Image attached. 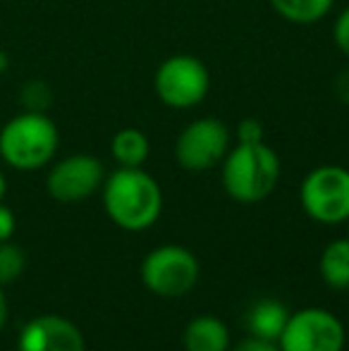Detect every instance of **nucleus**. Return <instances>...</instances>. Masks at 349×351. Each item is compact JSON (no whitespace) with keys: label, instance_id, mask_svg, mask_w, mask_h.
Wrapping results in <instances>:
<instances>
[{"label":"nucleus","instance_id":"18","mask_svg":"<svg viewBox=\"0 0 349 351\" xmlns=\"http://www.w3.org/2000/svg\"><path fill=\"white\" fill-rule=\"evenodd\" d=\"M237 141L239 143H256L263 141V125L256 117H247L237 127Z\"/></svg>","mask_w":349,"mask_h":351},{"label":"nucleus","instance_id":"5","mask_svg":"<svg viewBox=\"0 0 349 351\" xmlns=\"http://www.w3.org/2000/svg\"><path fill=\"white\" fill-rule=\"evenodd\" d=\"M302 208L323 225L349 220V170L340 165H321L302 182Z\"/></svg>","mask_w":349,"mask_h":351},{"label":"nucleus","instance_id":"22","mask_svg":"<svg viewBox=\"0 0 349 351\" xmlns=\"http://www.w3.org/2000/svg\"><path fill=\"white\" fill-rule=\"evenodd\" d=\"M335 93H337V98H340L342 103H347V106H349V67L340 74V77H337Z\"/></svg>","mask_w":349,"mask_h":351},{"label":"nucleus","instance_id":"8","mask_svg":"<svg viewBox=\"0 0 349 351\" xmlns=\"http://www.w3.org/2000/svg\"><path fill=\"white\" fill-rule=\"evenodd\" d=\"M280 351H342L345 328L326 308H304L289 315L278 339Z\"/></svg>","mask_w":349,"mask_h":351},{"label":"nucleus","instance_id":"26","mask_svg":"<svg viewBox=\"0 0 349 351\" xmlns=\"http://www.w3.org/2000/svg\"><path fill=\"white\" fill-rule=\"evenodd\" d=\"M347 222H349V220H347Z\"/></svg>","mask_w":349,"mask_h":351},{"label":"nucleus","instance_id":"10","mask_svg":"<svg viewBox=\"0 0 349 351\" xmlns=\"http://www.w3.org/2000/svg\"><path fill=\"white\" fill-rule=\"evenodd\" d=\"M17 351H86L84 335L62 315H36L22 328Z\"/></svg>","mask_w":349,"mask_h":351},{"label":"nucleus","instance_id":"7","mask_svg":"<svg viewBox=\"0 0 349 351\" xmlns=\"http://www.w3.org/2000/svg\"><path fill=\"white\" fill-rule=\"evenodd\" d=\"M199 261L191 251L168 244L154 249L141 263V282L158 296H182L199 280Z\"/></svg>","mask_w":349,"mask_h":351},{"label":"nucleus","instance_id":"11","mask_svg":"<svg viewBox=\"0 0 349 351\" xmlns=\"http://www.w3.org/2000/svg\"><path fill=\"white\" fill-rule=\"evenodd\" d=\"M184 349L186 351H228L230 332L223 320L215 315H199L184 330Z\"/></svg>","mask_w":349,"mask_h":351},{"label":"nucleus","instance_id":"25","mask_svg":"<svg viewBox=\"0 0 349 351\" xmlns=\"http://www.w3.org/2000/svg\"><path fill=\"white\" fill-rule=\"evenodd\" d=\"M5 191H8V180H5V172L0 167V201L5 199Z\"/></svg>","mask_w":349,"mask_h":351},{"label":"nucleus","instance_id":"13","mask_svg":"<svg viewBox=\"0 0 349 351\" xmlns=\"http://www.w3.org/2000/svg\"><path fill=\"white\" fill-rule=\"evenodd\" d=\"M151 143L149 136L134 127L120 130L110 141V153L120 167H141L149 158Z\"/></svg>","mask_w":349,"mask_h":351},{"label":"nucleus","instance_id":"4","mask_svg":"<svg viewBox=\"0 0 349 351\" xmlns=\"http://www.w3.org/2000/svg\"><path fill=\"white\" fill-rule=\"evenodd\" d=\"M154 88L160 103L175 110H189L204 103L206 93L210 88L208 67L196 56H170L160 62L154 77Z\"/></svg>","mask_w":349,"mask_h":351},{"label":"nucleus","instance_id":"6","mask_svg":"<svg viewBox=\"0 0 349 351\" xmlns=\"http://www.w3.org/2000/svg\"><path fill=\"white\" fill-rule=\"evenodd\" d=\"M230 151V130L215 117H199L180 132L175 160L186 172H206L223 162Z\"/></svg>","mask_w":349,"mask_h":351},{"label":"nucleus","instance_id":"2","mask_svg":"<svg viewBox=\"0 0 349 351\" xmlns=\"http://www.w3.org/2000/svg\"><path fill=\"white\" fill-rule=\"evenodd\" d=\"M58 146L60 132L48 112L22 110L0 130V160L19 172L46 167L56 158Z\"/></svg>","mask_w":349,"mask_h":351},{"label":"nucleus","instance_id":"19","mask_svg":"<svg viewBox=\"0 0 349 351\" xmlns=\"http://www.w3.org/2000/svg\"><path fill=\"white\" fill-rule=\"evenodd\" d=\"M333 38H335L337 48L349 58V5L340 12V17L335 19V27H333Z\"/></svg>","mask_w":349,"mask_h":351},{"label":"nucleus","instance_id":"15","mask_svg":"<svg viewBox=\"0 0 349 351\" xmlns=\"http://www.w3.org/2000/svg\"><path fill=\"white\" fill-rule=\"evenodd\" d=\"M321 275L333 289L349 287V239H337L326 246L321 256Z\"/></svg>","mask_w":349,"mask_h":351},{"label":"nucleus","instance_id":"1","mask_svg":"<svg viewBox=\"0 0 349 351\" xmlns=\"http://www.w3.org/2000/svg\"><path fill=\"white\" fill-rule=\"evenodd\" d=\"M103 208L122 230H149L163 210V191L141 167H117L103 182Z\"/></svg>","mask_w":349,"mask_h":351},{"label":"nucleus","instance_id":"23","mask_svg":"<svg viewBox=\"0 0 349 351\" xmlns=\"http://www.w3.org/2000/svg\"><path fill=\"white\" fill-rule=\"evenodd\" d=\"M8 313H10L8 299H5V291H3V287H0V330H3L5 323H8Z\"/></svg>","mask_w":349,"mask_h":351},{"label":"nucleus","instance_id":"24","mask_svg":"<svg viewBox=\"0 0 349 351\" xmlns=\"http://www.w3.org/2000/svg\"><path fill=\"white\" fill-rule=\"evenodd\" d=\"M8 67H10V58H8V53L0 48V74L8 72Z\"/></svg>","mask_w":349,"mask_h":351},{"label":"nucleus","instance_id":"20","mask_svg":"<svg viewBox=\"0 0 349 351\" xmlns=\"http://www.w3.org/2000/svg\"><path fill=\"white\" fill-rule=\"evenodd\" d=\"M14 230H17V217H14L12 208H8V206L0 201V244L12 239Z\"/></svg>","mask_w":349,"mask_h":351},{"label":"nucleus","instance_id":"9","mask_svg":"<svg viewBox=\"0 0 349 351\" xmlns=\"http://www.w3.org/2000/svg\"><path fill=\"white\" fill-rule=\"evenodd\" d=\"M106 182L103 162L88 153H75L51 167L46 177V189L60 204H77L96 194Z\"/></svg>","mask_w":349,"mask_h":351},{"label":"nucleus","instance_id":"3","mask_svg":"<svg viewBox=\"0 0 349 351\" xmlns=\"http://www.w3.org/2000/svg\"><path fill=\"white\" fill-rule=\"evenodd\" d=\"M223 186L239 204H258L275 191L280 158L265 141L237 143L223 158Z\"/></svg>","mask_w":349,"mask_h":351},{"label":"nucleus","instance_id":"16","mask_svg":"<svg viewBox=\"0 0 349 351\" xmlns=\"http://www.w3.org/2000/svg\"><path fill=\"white\" fill-rule=\"evenodd\" d=\"M27 268V256L17 244L3 241L0 244V287L19 280V275Z\"/></svg>","mask_w":349,"mask_h":351},{"label":"nucleus","instance_id":"14","mask_svg":"<svg viewBox=\"0 0 349 351\" xmlns=\"http://www.w3.org/2000/svg\"><path fill=\"white\" fill-rule=\"evenodd\" d=\"M335 0H270L273 10L285 19V22L309 27L326 17L333 10Z\"/></svg>","mask_w":349,"mask_h":351},{"label":"nucleus","instance_id":"12","mask_svg":"<svg viewBox=\"0 0 349 351\" xmlns=\"http://www.w3.org/2000/svg\"><path fill=\"white\" fill-rule=\"evenodd\" d=\"M287 320H289L287 308L278 299H263L258 304H254L252 311L247 313V328L254 337L278 342Z\"/></svg>","mask_w":349,"mask_h":351},{"label":"nucleus","instance_id":"17","mask_svg":"<svg viewBox=\"0 0 349 351\" xmlns=\"http://www.w3.org/2000/svg\"><path fill=\"white\" fill-rule=\"evenodd\" d=\"M19 101H22L24 110H34V112H48L53 103V91L46 82L41 79H32L19 88Z\"/></svg>","mask_w":349,"mask_h":351},{"label":"nucleus","instance_id":"21","mask_svg":"<svg viewBox=\"0 0 349 351\" xmlns=\"http://www.w3.org/2000/svg\"><path fill=\"white\" fill-rule=\"evenodd\" d=\"M232 351H280L278 342H270V339H261V337H247L244 342H239Z\"/></svg>","mask_w":349,"mask_h":351}]
</instances>
